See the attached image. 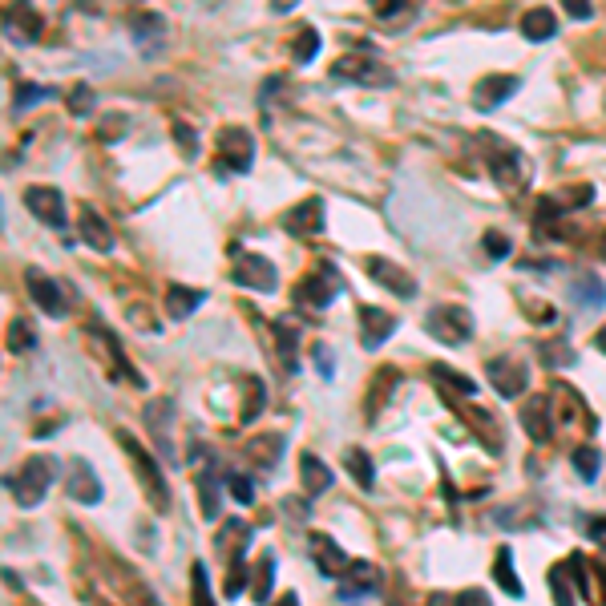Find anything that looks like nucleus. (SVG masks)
I'll return each instance as SVG.
<instances>
[{
	"instance_id": "nucleus-1",
	"label": "nucleus",
	"mask_w": 606,
	"mask_h": 606,
	"mask_svg": "<svg viewBox=\"0 0 606 606\" xmlns=\"http://www.w3.org/2000/svg\"><path fill=\"white\" fill-rule=\"evenodd\" d=\"M118 441H122V449H126V457H130V465H134V477H138V485L146 489L150 505H154L158 514H166V510H170V485H166L158 461L142 449V441H138L134 433H118Z\"/></svg>"
},
{
	"instance_id": "nucleus-2",
	"label": "nucleus",
	"mask_w": 606,
	"mask_h": 606,
	"mask_svg": "<svg viewBox=\"0 0 606 606\" xmlns=\"http://www.w3.org/2000/svg\"><path fill=\"white\" fill-rule=\"evenodd\" d=\"M53 477H57L53 457H29L17 469V477H9V493H13V501L21 505V510H37V505L45 501V493H49V485H53Z\"/></svg>"
},
{
	"instance_id": "nucleus-3",
	"label": "nucleus",
	"mask_w": 606,
	"mask_h": 606,
	"mask_svg": "<svg viewBox=\"0 0 606 606\" xmlns=\"http://www.w3.org/2000/svg\"><path fill=\"white\" fill-rule=\"evenodd\" d=\"M251 166H255V138L243 126H223L215 142V170L223 178H235V174H247Z\"/></svg>"
},
{
	"instance_id": "nucleus-4",
	"label": "nucleus",
	"mask_w": 606,
	"mask_h": 606,
	"mask_svg": "<svg viewBox=\"0 0 606 606\" xmlns=\"http://www.w3.org/2000/svg\"><path fill=\"white\" fill-rule=\"evenodd\" d=\"M247 542H251V526H243V522H227L223 534H219V554H223L227 566H231V574H227V582H223L227 598H239V590H243V582H247V570H243Z\"/></svg>"
},
{
	"instance_id": "nucleus-5",
	"label": "nucleus",
	"mask_w": 606,
	"mask_h": 606,
	"mask_svg": "<svg viewBox=\"0 0 606 606\" xmlns=\"http://www.w3.org/2000/svg\"><path fill=\"white\" fill-rule=\"evenodd\" d=\"M425 328L441 344L457 348V344H465L473 336V316H469V308H461V303H437V308L425 316Z\"/></svg>"
},
{
	"instance_id": "nucleus-6",
	"label": "nucleus",
	"mask_w": 606,
	"mask_h": 606,
	"mask_svg": "<svg viewBox=\"0 0 606 606\" xmlns=\"http://www.w3.org/2000/svg\"><path fill=\"white\" fill-rule=\"evenodd\" d=\"M336 295H340V271L332 263H320L316 271H308V279H299V287H295L299 308H316V312L332 308Z\"/></svg>"
},
{
	"instance_id": "nucleus-7",
	"label": "nucleus",
	"mask_w": 606,
	"mask_h": 606,
	"mask_svg": "<svg viewBox=\"0 0 606 606\" xmlns=\"http://www.w3.org/2000/svg\"><path fill=\"white\" fill-rule=\"evenodd\" d=\"M332 77H336V81H356V85H376V89H388V85H392V73H388L380 61H372L368 53H348V57H340V61L332 65Z\"/></svg>"
},
{
	"instance_id": "nucleus-8",
	"label": "nucleus",
	"mask_w": 606,
	"mask_h": 606,
	"mask_svg": "<svg viewBox=\"0 0 606 606\" xmlns=\"http://www.w3.org/2000/svg\"><path fill=\"white\" fill-rule=\"evenodd\" d=\"M45 33V17L33 9V0H9L5 5V37L17 45H33Z\"/></svg>"
},
{
	"instance_id": "nucleus-9",
	"label": "nucleus",
	"mask_w": 606,
	"mask_h": 606,
	"mask_svg": "<svg viewBox=\"0 0 606 606\" xmlns=\"http://www.w3.org/2000/svg\"><path fill=\"white\" fill-rule=\"evenodd\" d=\"M324 223H328V211H324V198H303L299 207H291L283 219H279V227L287 231V235H295V239H316L320 231H324Z\"/></svg>"
},
{
	"instance_id": "nucleus-10",
	"label": "nucleus",
	"mask_w": 606,
	"mask_h": 606,
	"mask_svg": "<svg viewBox=\"0 0 606 606\" xmlns=\"http://www.w3.org/2000/svg\"><path fill=\"white\" fill-rule=\"evenodd\" d=\"M231 279L239 283V287H247V291H275V283H279V271H275V263L267 259V255H255V251H243L239 259H235V271H231Z\"/></svg>"
},
{
	"instance_id": "nucleus-11",
	"label": "nucleus",
	"mask_w": 606,
	"mask_h": 606,
	"mask_svg": "<svg viewBox=\"0 0 606 606\" xmlns=\"http://www.w3.org/2000/svg\"><path fill=\"white\" fill-rule=\"evenodd\" d=\"M25 207L33 211V219L49 223L53 231H61L69 223V211H65V194L57 186H25Z\"/></svg>"
},
{
	"instance_id": "nucleus-12",
	"label": "nucleus",
	"mask_w": 606,
	"mask_h": 606,
	"mask_svg": "<svg viewBox=\"0 0 606 606\" xmlns=\"http://www.w3.org/2000/svg\"><path fill=\"white\" fill-rule=\"evenodd\" d=\"M25 287H29V295H33V303L49 316V320H65L69 316V299H65V291H61V283L57 279H49L45 271H25Z\"/></svg>"
},
{
	"instance_id": "nucleus-13",
	"label": "nucleus",
	"mask_w": 606,
	"mask_h": 606,
	"mask_svg": "<svg viewBox=\"0 0 606 606\" xmlns=\"http://www.w3.org/2000/svg\"><path fill=\"white\" fill-rule=\"evenodd\" d=\"M489 170H493V178H497L501 190H522L530 166H526V158H522L510 142H493V150H489Z\"/></svg>"
},
{
	"instance_id": "nucleus-14",
	"label": "nucleus",
	"mask_w": 606,
	"mask_h": 606,
	"mask_svg": "<svg viewBox=\"0 0 606 606\" xmlns=\"http://www.w3.org/2000/svg\"><path fill=\"white\" fill-rule=\"evenodd\" d=\"M364 271H368V279H376L380 287H388V291L400 295V299H413V295H417V279L404 271L400 263L384 259V255H368V259H364Z\"/></svg>"
},
{
	"instance_id": "nucleus-15",
	"label": "nucleus",
	"mask_w": 606,
	"mask_h": 606,
	"mask_svg": "<svg viewBox=\"0 0 606 606\" xmlns=\"http://www.w3.org/2000/svg\"><path fill=\"white\" fill-rule=\"evenodd\" d=\"M518 89H522V81L514 73H489V77L477 81L473 101H477V110H497L501 101H510Z\"/></svg>"
},
{
	"instance_id": "nucleus-16",
	"label": "nucleus",
	"mask_w": 606,
	"mask_h": 606,
	"mask_svg": "<svg viewBox=\"0 0 606 606\" xmlns=\"http://www.w3.org/2000/svg\"><path fill=\"white\" fill-rule=\"evenodd\" d=\"M77 231H81V239L93 247V251H114V227L101 219V211L97 207H89V202H81V211H77Z\"/></svg>"
},
{
	"instance_id": "nucleus-17",
	"label": "nucleus",
	"mask_w": 606,
	"mask_h": 606,
	"mask_svg": "<svg viewBox=\"0 0 606 606\" xmlns=\"http://www.w3.org/2000/svg\"><path fill=\"white\" fill-rule=\"evenodd\" d=\"M170 425H174V404H170V400H154V404H146V429H150V441H154V449H158L166 461H174Z\"/></svg>"
},
{
	"instance_id": "nucleus-18",
	"label": "nucleus",
	"mask_w": 606,
	"mask_h": 606,
	"mask_svg": "<svg viewBox=\"0 0 606 606\" xmlns=\"http://www.w3.org/2000/svg\"><path fill=\"white\" fill-rule=\"evenodd\" d=\"M65 493L73 497V501H81V505H97L101 501V481H97V473H93V465L89 461H73L69 465V477H65Z\"/></svg>"
},
{
	"instance_id": "nucleus-19",
	"label": "nucleus",
	"mask_w": 606,
	"mask_h": 606,
	"mask_svg": "<svg viewBox=\"0 0 606 606\" xmlns=\"http://www.w3.org/2000/svg\"><path fill=\"white\" fill-rule=\"evenodd\" d=\"M489 384H493L505 400H514V396L526 392L530 372H526L522 364H514V360H489Z\"/></svg>"
},
{
	"instance_id": "nucleus-20",
	"label": "nucleus",
	"mask_w": 606,
	"mask_h": 606,
	"mask_svg": "<svg viewBox=\"0 0 606 606\" xmlns=\"http://www.w3.org/2000/svg\"><path fill=\"white\" fill-rule=\"evenodd\" d=\"M130 33L138 41L142 53H162L166 45V17L162 13H134L130 17Z\"/></svg>"
},
{
	"instance_id": "nucleus-21",
	"label": "nucleus",
	"mask_w": 606,
	"mask_h": 606,
	"mask_svg": "<svg viewBox=\"0 0 606 606\" xmlns=\"http://www.w3.org/2000/svg\"><path fill=\"white\" fill-rule=\"evenodd\" d=\"M376 586H380V566H376V562L356 558V562H348V570L340 574L344 598H364V594H372Z\"/></svg>"
},
{
	"instance_id": "nucleus-22",
	"label": "nucleus",
	"mask_w": 606,
	"mask_h": 606,
	"mask_svg": "<svg viewBox=\"0 0 606 606\" xmlns=\"http://www.w3.org/2000/svg\"><path fill=\"white\" fill-rule=\"evenodd\" d=\"M283 449H287V437H283V433H259V437H251V441L243 445V457H247L251 465H259V469H275L279 457H283Z\"/></svg>"
},
{
	"instance_id": "nucleus-23",
	"label": "nucleus",
	"mask_w": 606,
	"mask_h": 606,
	"mask_svg": "<svg viewBox=\"0 0 606 606\" xmlns=\"http://www.w3.org/2000/svg\"><path fill=\"white\" fill-rule=\"evenodd\" d=\"M392 332H396V316H388V312H380V308H360V344H364L368 352L380 348Z\"/></svg>"
},
{
	"instance_id": "nucleus-24",
	"label": "nucleus",
	"mask_w": 606,
	"mask_h": 606,
	"mask_svg": "<svg viewBox=\"0 0 606 606\" xmlns=\"http://www.w3.org/2000/svg\"><path fill=\"white\" fill-rule=\"evenodd\" d=\"M308 542H312V554H316V570H320V574L340 578V574L348 570V562H352V558L340 550V542H332L328 534H312Z\"/></svg>"
},
{
	"instance_id": "nucleus-25",
	"label": "nucleus",
	"mask_w": 606,
	"mask_h": 606,
	"mask_svg": "<svg viewBox=\"0 0 606 606\" xmlns=\"http://www.w3.org/2000/svg\"><path fill=\"white\" fill-rule=\"evenodd\" d=\"M522 425H526V433H530V441H550V433H554V409H550V400H542V396H534V400H526V409H522Z\"/></svg>"
},
{
	"instance_id": "nucleus-26",
	"label": "nucleus",
	"mask_w": 606,
	"mask_h": 606,
	"mask_svg": "<svg viewBox=\"0 0 606 606\" xmlns=\"http://www.w3.org/2000/svg\"><path fill=\"white\" fill-rule=\"evenodd\" d=\"M299 481H303V493H308V497H320V493H328L332 489V469L316 457V453H303L299 457Z\"/></svg>"
},
{
	"instance_id": "nucleus-27",
	"label": "nucleus",
	"mask_w": 606,
	"mask_h": 606,
	"mask_svg": "<svg viewBox=\"0 0 606 606\" xmlns=\"http://www.w3.org/2000/svg\"><path fill=\"white\" fill-rule=\"evenodd\" d=\"M89 336H93V344H97V348H106V356L114 360V372H118L122 380H130V384H138V388H146V380H142V372H134V364H130V356L122 352V344H118V340H114L110 332H101V328H93Z\"/></svg>"
},
{
	"instance_id": "nucleus-28",
	"label": "nucleus",
	"mask_w": 606,
	"mask_h": 606,
	"mask_svg": "<svg viewBox=\"0 0 606 606\" xmlns=\"http://www.w3.org/2000/svg\"><path fill=\"white\" fill-rule=\"evenodd\" d=\"M198 303H207V291H198V287H182V283H174V287L166 291V312H170V320H186V316H194V312H198Z\"/></svg>"
},
{
	"instance_id": "nucleus-29",
	"label": "nucleus",
	"mask_w": 606,
	"mask_h": 606,
	"mask_svg": "<svg viewBox=\"0 0 606 606\" xmlns=\"http://www.w3.org/2000/svg\"><path fill=\"white\" fill-rule=\"evenodd\" d=\"M275 348H279L283 372H299V332H295L291 320H279V324H275Z\"/></svg>"
},
{
	"instance_id": "nucleus-30",
	"label": "nucleus",
	"mask_w": 606,
	"mask_h": 606,
	"mask_svg": "<svg viewBox=\"0 0 606 606\" xmlns=\"http://www.w3.org/2000/svg\"><path fill=\"white\" fill-rule=\"evenodd\" d=\"M429 376H433V384H441L445 392H449V400H457V396H477V384L469 380V376H461L457 368H449V364H433L429 368Z\"/></svg>"
},
{
	"instance_id": "nucleus-31",
	"label": "nucleus",
	"mask_w": 606,
	"mask_h": 606,
	"mask_svg": "<svg viewBox=\"0 0 606 606\" xmlns=\"http://www.w3.org/2000/svg\"><path fill=\"white\" fill-rule=\"evenodd\" d=\"M493 578H497V586L510 594V598H522V578H518V570H514V550H510V546L497 550V558H493Z\"/></svg>"
},
{
	"instance_id": "nucleus-32",
	"label": "nucleus",
	"mask_w": 606,
	"mask_h": 606,
	"mask_svg": "<svg viewBox=\"0 0 606 606\" xmlns=\"http://www.w3.org/2000/svg\"><path fill=\"white\" fill-rule=\"evenodd\" d=\"M554 33H558V17H554L550 9H530V13L522 17V37H526V41L538 45V41H550Z\"/></svg>"
},
{
	"instance_id": "nucleus-33",
	"label": "nucleus",
	"mask_w": 606,
	"mask_h": 606,
	"mask_svg": "<svg viewBox=\"0 0 606 606\" xmlns=\"http://www.w3.org/2000/svg\"><path fill=\"white\" fill-rule=\"evenodd\" d=\"M243 388H247V404L239 409V421H243V425H255L259 413L267 409V388H263L259 376H243Z\"/></svg>"
},
{
	"instance_id": "nucleus-34",
	"label": "nucleus",
	"mask_w": 606,
	"mask_h": 606,
	"mask_svg": "<svg viewBox=\"0 0 606 606\" xmlns=\"http://www.w3.org/2000/svg\"><path fill=\"white\" fill-rule=\"evenodd\" d=\"M574 299L582 303V308H602L606 283H602L594 271H582V275H574Z\"/></svg>"
},
{
	"instance_id": "nucleus-35",
	"label": "nucleus",
	"mask_w": 606,
	"mask_h": 606,
	"mask_svg": "<svg viewBox=\"0 0 606 606\" xmlns=\"http://www.w3.org/2000/svg\"><path fill=\"white\" fill-rule=\"evenodd\" d=\"M198 493H202V518H219V469H215V461H211V469L198 477Z\"/></svg>"
},
{
	"instance_id": "nucleus-36",
	"label": "nucleus",
	"mask_w": 606,
	"mask_h": 606,
	"mask_svg": "<svg viewBox=\"0 0 606 606\" xmlns=\"http://www.w3.org/2000/svg\"><path fill=\"white\" fill-rule=\"evenodd\" d=\"M279 558H275V550H267L263 558H259V570H255V582H251V594H255V602H267L271 598V586H275V566Z\"/></svg>"
},
{
	"instance_id": "nucleus-37",
	"label": "nucleus",
	"mask_w": 606,
	"mask_h": 606,
	"mask_svg": "<svg viewBox=\"0 0 606 606\" xmlns=\"http://www.w3.org/2000/svg\"><path fill=\"white\" fill-rule=\"evenodd\" d=\"M344 461H348V473L356 477V485H360V489H372V485H376V469H372V457H368L364 449H356V445H352V449L344 453Z\"/></svg>"
},
{
	"instance_id": "nucleus-38",
	"label": "nucleus",
	"mask_w": 606,
	"mask_h": 606,
	"mask_svg": "<svg viewBox=\"0 0 606 606\" xmlns=\"http://www.w3.org/2000/svg\"><path fill=\"white\" fill-rule=\"evenodd\" d=\"M190 594H194V606H219L215 594H211V578H207V566L194 562L190 566Z\"/></svg>"
},
{
	"instance_id": "nucleus-39",
	"label": "nucleus",
	"mask_w": 606,
	"mask_h": 606,
	"mask_svg": "<svg viewBox=\"0 0 606 606\" xmlns=\"http://www.w3.org/2000/svg\"><path fill=\"white\" fill-rule=\"evenodd\" d=\"M550 590H554V606H574V578H570L566 562L550 570Z\"/></svg>"
},
{
	"instance_id": "nucleus-40",
	"label": "nucleus",
	"mask_w": 606,
	"mask_h": 606,
	"mask_svg": "<svg viewBox=\"0 0 606 606\" xmlns=\"http://www.w3.org/2000/svg\"><path fill=\"white\" fill-rule=\"evenodd\" d=\"M538 352H542V364H546V368H570V364H574V348H570L566 340H546Z\"/></svg>"
},
{
	"instance_id": "nucleus-41",
	"label": "nucleus",
	"mask_w": 606,
	"mask_h": 606,
	"mask_svg": "<svg viewBox=\"0 0 606 606\" xmlns=\"http://www.w3.org/2000/svg\"><path fill=\"white\" fill-rule=\"evenodd\" d=\"M574 469H578L582 481H594L598 469H602V453H598L594 445H578V449H574Z\"/></svg>"
},
{
	"instance_id": "nucleus-42",
	"label": "nucleus",
	"mask_w": 606,
	"mask_h": 606,
	"mask_svg": "<svg viewBox=\"0 0 606 606\" xmlns=\"http://www.w3.org/2000/svg\"><path fill=\"white\" fill-rule=\"evenodd\" d=\"M316 53H320V33H316V29H299L295 49H291L295 65H308V61H316Z\"/></svg>"
},
{
	"instance_id": "nucleus-43",
	"label": "nucleus",
	"mask_w": 606,
	"mask_h": 606,
	"mask_svg": "<svg viewBox=\"0 0 606 606\" xmlns=\"http://www.w3.org/2000/svg\"><path fill=\"white\" fill-rule=\"evenodd\" d=\"M9 348L13 352H33L37 348V328L29 320H13L9 324Z\"/></svg>"
},
{
	"instance_id": "nucleus-44",
	"label": "nucleus",
	"mask_w": 606,
	"mask_h": 606,
	"mask_svg": "<svg viewBox=\"0 0 606 606\" xmlns=\"http://www.w3.org/2000/svg\"><path fill=\"white\" fill-rule=\"evenodd\" d=\"M174 142L182 146V158H198V134H194V126H190V122L174 118Z\"/></svg>"
},
{
	"instance_id": "nucleus-45",
	"label": "nucleus",
	"mask_w": 606,
	"mask_h": 606,
	"mask_svg": "<svg viewBox=\"0 0 606 606\" xmlns=\"http://www.w3.org/2000/svg\"><path fill=\"white\" fill-rule=\"evenodd\" d=\"M227 489H231V497H235L239 505H251V501H255V481H251L247 473H227Z\"/></svg>"
},
{
	"instance_id": "nucleus-46",
	"label": "nucleus",
	"mask_w": 606,
	"mask_h": 606,
	"mask_svg": "<svg viewBox=\"0 0 606 606\" xmlns=\"http://www.w3.org/2000/svg\"><path fill=\"white\" fill-rule=\"evenodd\" d=\"M45 97H53V93H49V89H41V85H17L13 106H17V110H25V106H33V101H45Z\"/></svg>"
},
{
	"instance_id": "nucleus-47",
	"label": "nucleus",
	"mask_w": 606,
	"mask_h": 606,
	"mask_svg": "<svg viewBox=\"0 0 606 606\" xmlns=\"http://www.w3.org/2000/svg\"><path fill=\"white\" fill-rule=\"evenodd\" d=\"M510 251H514V243L505 239L501 231H489V235H485V255H489V259H505Z\"/></svg>"
},
{
	"instance_id": "nucleus-48",
	"label": "nucleus",
	"mask_w": 606,
	"mask_h": 606,
	"mask_svg": "<svg viewBox=\"0 0 606 606\" xmlns=\"http://www.w3.org/2000/svg\"><path fill=\"white\" fill-rule=\"evenodd\" d=\"M590 578L598 582V586H594V606H606V558L590 562Z\"/></svg>"
},
{
	"instance_id": "nucleus-49",
	"label": "nucleus",
	"mask_w": 606,
	"mask_h": 606,
	"mask_svg": "<svg viewBox=\"0 0 606 606\" xmlns=\"http://www.w3.org/2000/svg\"><path fill=\"white\" fill-rule=\"evenodd\" d=\"M89 106H93V93H89L85 85H77V89L69 93V114L81 118V114H89Z\"/></svg>"
},
{
	"instance_id": "nucleus-50",
	"label": "nucleus",
	"mask_w": 606,
	"mask_h": 606,
	"mask_svg": "<svg viewBox=\"0 0 606 606\" xmlns=\"http://www.w3.org/2000/svg\"><path fill=\"white\" fill-rule=\"evenodd\" d=\"M453 606H493V598L485 590H461L453 594Z\"/></svg>"
},
{
	"instance_id": "nucleus-51",
	"label": "nucleus",
	"mask_w": 606,
	"mask_h": 606,
	"mask_svg": "<svg viewBox=\"0 0 606 606\" xmlns=\"http://www.w3.org/2000/svg\"><path fill=\"white\" fill-rule=\"evenodd\" d=\"M562 9H566L574 21H586V17H590V0H562Z\"/></svg>"
},
{
	"instance_id": "nucleus-52",
	"label": "nucleus",
	"mask_w": 606,
	"mask_h": 606,
	"mask_svg": "<svg viewBox=\"0 0 606 606\" xmlns=\"http://www.w3.org/2000/svg\"><path fill=\"white\" fill-rule=\"evenodd\" d=\"M372 9H376L384 21H388V17H396V13L404 9V0H372Z\"/></svg>"
},
{
	"instance_id": "nucleus-53",
	"label": "nucleus",
	"mask_w": 606,
	"mask_h": 606,
	"mask_svg": "<svg viewBox=\"0 0 606 606\" xmlns=\"http://www.w3.org/2000/svg\"><path fill=\"white\" fill-rule=\"evenodd\" d=\"M586 534H590V542L606 546V518H590V522H586Z\"/></svg>"
},
{
	"instance_id": "nucleus-54",
	"label": "nucleus",
	"mask_w": 606,
	"mask_h": 606,
	"mask_svg": "<svg viewBox=\"0 0 606 606\" xmlns=\"http://www.w3.org/2000/svg\"><path fill=\"white\" fill-rule=\"evenodd\" d=\"M316 364H320V376L328 380V376H332V356H328V348H316Z\"/></svg>"
},
{
	"instance_id": "nucleus-55",
	"label": "nucleus",
	"mask_w": 606,
	"mask_h": 606,
	"mask_svg": "<svg viewBox=\"0 0 606 606\" xmlns=\"http://www.w3.org/2000/svg\"><path fill=\"white\" fill-rule=\"evenodd\" d=\"M594 348H598V352H602V356H606V324H602V328H598V336H594Z\"/></svg>"
},
{
	"instance_id": "nucleus-56",
	"label": "nucleus",
	"mask_w": 606,
	"mask_h": 606,
	"mask_svg": "<svg viewBox=\"0 0 606 606\" xmlns=\"http://www.w3.org/2000/svg\"><path fill=\"white\" fill-rule=\"evenodd\" d=\"M275 606H299V598H295V594H279Z\"/></svg>"
},
{
	"instance_id": "nucleus-57",
	"label": "nucleus",
	"mask_w": 606,
	"mask_h": 606,
	"mask_svg": "<svg viewBox=\"0 0 606 606\" xmlns=\"http://www.w3.org/2000/svg\"><path fill=\"white\" fill-rule=\"evenodd\" d=\"M429 606H453V602H445L441 594H433V598H429Z\"/></svg>"
},
{
	"instance_id": "nucleus-58",
	"label": "nucleus",
	"mask_w": 606,
	"mask_h": 606,
	"mask_svg": "<svg viewBox=\"0 0 606 606\" xmlns=\"http://www.w3.org/2000/svg\"><path fill=\"white\" fill-rule=\"evenodd\" d=\"M287 5H295V0H275V13H283Z\"/></svg>"
}]
</instances>
